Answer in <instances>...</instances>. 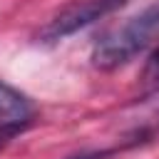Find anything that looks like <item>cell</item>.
Returning <instances> with one entry per match:
<instances>
[{
	"instance_id": "6da1fadb",
	"label": "cell",
	"mask_w": 159,
	"mask_h": 159,
	"mask_svg": "<svg viewBox=\"0 0 159 159\" xmlns=\"http://www.w3.org/2000/svg\"><path fill=\"white\" fill-rule=\"evenodd\" d=\"M159 40V2L129 17L122 27L104 35L92 50V65L99 70H117L132 62L139 52Z\"/></svg>"
},
{
	"instance_id": "3957f363",
	"label": "cell",
	"mask_w": 159,
	"mask_h": 159,
	"mask_svg": "<svg viewBox=\"0 0 159 159\" xmlns=\"http://www.w3.org/2000/svg\"><path fill=\"white\" fill-rule=\"evenodd\" d=\"M32 117L30 99L15 87L0 82V129H20Z\"/></svg>"
},
{
	"instance_id": "277c9868",
	"label": "cell",
	"mask_w": 159,
	"mask_h": 159,
	"mask_svg": "<svg viewBox=\"0 0 159 159\" xmlns=\"http://www.w3.org/2000/svg\"><path fill=\"white\" fill-rule=\"evenodd\" d=\"M142 77H144V82H149V84H157V87H159V47L149 55V60H147V65H144Z\"/></svg>"
},
{
	"instance_id": "7a4b0ae2",
	"label": "cell",
	"mask_w": 159,
	"mask_h": 159,
	"mask_svg": "<svg viewBox=\"0 0 159 159\" xmlns=\"http://www.w3.org/2000/svg\"><path fill=\"white\" fill-rule=\"evenodd\" d=\"M127 0H84L80 5H70L65 7L60 15H55L50 20V25L42 30V40L45 42H57L92 22H97L99 17H104L107 12L122 7Z\"/></svg>"
},
{
	"instance_id": "5b68a950",
	"label": "cell",
	"mask_w": 159,
	"mask_h": 159,
	"mask_svg": "<svg viewBox=\"0 0 159 159\" xmlns=\"http://www.w3.org/2000/svg\"><path fill=\"white\" fill-rule=\"evenodd\" d=\"M152 117H154V122H159V92H157V97L152 102Z\"/></svg>"
},
{
	"instance_id": "8992f818",
	"label": "cell",
	"mask_w": 159,
	"mask_h": 159,
	"mask_svg": "<svg viewBox=\"0 0 159 159\" xmlns=\"http://www.w3.org/2000/svg\"><path fill=\"white\" fill-rule=\"evenodd\" d=\"M104 154H97V152H92V154H77V157H70V159H102Z\"/></svg>"
}]
</instances>
